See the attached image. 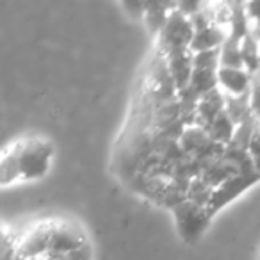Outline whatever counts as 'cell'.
Masks as SVG:
<instances>
[{
    "label": "cell",
    "instance_id": "6da1fadb",
    "mask_svg": "<svg viewBox=\"0 0 260 260\" xmlns=\"http://www.w3.org/2000/svg\"><path fill=\"white\" fill-rule=\"evenodd\" d=\"M55 148L41 136H25L8 143L0 159V182L11 185L16 182H32L50 171Z\"/></svg>",
    "mask_w": 260,
    "mask_h": 260
},
{
    "label": "cell",
    "instance_id": "7a4b0ae2",
    "mask_svg": "<svg viewBox=\"0 0 260 260\" xmlns=\"http://www.w3.org/2000/svg\"><path fill=\"white\" fill-rule=\"evenodd\" d=\"M194 23L189 16L175 9L168 18L166 25L162 27L159 34L155 36L157 45L155 50L162 55L173 54V52L191 50L192 40H194Z\"/></svg>",
    "mask_w": 260,
    "mask_h": 260
},
{
    "label": "cell",
    "instance_id": "3957f363",
    "mask_svg": "<svg viewBox=\"0 0 260 260\" xmlns=\"http://www.w3.org/2000/svg\"><path fill=\"white\" fill-rule=\"evenodd\" d=\"M89 244L86 228L80 223L66 217L50 219V241H48V258L59 260L68 253Z\"/></svg>",
    "mask_w": 260,
    "mask_h": 260
},
{
    "label": "cell",
    "instance_id": "277c9868",
    "mask_svg": "<svg viewBox=\"0 0 260 260\" xmlns=\"http://www.w3.org/2000/svg\"><path fill=\"white\" fill-rule=\"evenodd\" d=\"M171 214H173L178 235L182 237V241L189 242V244L198 241L209 228L210 221L214 219L207 210V207L198 205L187 198L178 205H175L171 209Z\"/></svg>",
    "mask_w": 260,
    "mask_h": 260
},
{
    "label": "cell",
    "instance_id": "5b68a950",
    "mask_svg": "<svg viewBox=\"0 0 260 260\" xmlns=\"http://www.w3.org/2000/svg\"><path fill=\"white\" fill-rule=\"evenodd\" d=\"M256 182H260V175L256 173V170L253 166L244 168L241 173L234 175L230 180H226L223 185H219V187L214 191L212 198H210L209 205H207L209 214L214 217L219 210H223L228 203H232L241 194H244L248 189L256 185Z\"/></svg>",
    "mask_w": 260,
    "mask_h": 260
},
{
    "label": "cell",
    "instance_id": "8992f818",
    "mask_svg": "<svg viewBox=\"0 0 260 260\" xmlns=\"http://www.w3.org/2000/svg\"><path fill=\"white\" fill-rule=\"evenodd\" d=\"M48 241H50V219H45L30 226L22 237H18V260L47 256Z\"/></svg>",
    "mask_w": 260,
    "mask_h": 260
},
{
    "label": "cell",
    "instance_id": "52a82bcc",
    "mask_svg": "<svg viewBox=\"0 0 260 260\" xmlns=\"http://www.w3.org/2000/svg\"><path fill=\"white\" fill-rule=\"evenodd\" d=\"M253 75L246 68L221 66L217 72V86L226 96H244L251 91Z\"/></svg>",
    "mask_w": 260,
    "mask_h": 260
},
{
    "label": "cell",
    "instance_id": "ba28073f",
    "mask_svg": "<svg viewBox=\"0 0 260 260\" xmlns=\"http://www.w3.org/2000/svg\"><path fill=\"white\" fill-rule=\"evenodd\" d=\"M166 59L168 70L171 73L175 86L178 89V94L182 91H185L191 82L192 72H194V52L192 50H182V52H173V54L164 55Z\"/></svg>",
    "mask_w": 260,
    "mask_h": 260
},
{
    "label": "cell",
    "instance_id": "9c48e42d",
    "mask_svg": "<svg viewBox=\"0 0 260 260\" xmlns=\"http://www.w3.org/2000/svg\"><path fill=\"white\" fill-rule=\"evenodd\" d=\"M228 40V29L217 23H207V25L196 27L194 40H192L191 50L194 54L209 50H221L224 41Z\"/></svg>",
    "mask_w": 260,
    "mask_h": 260
},
{
    "label": "cell",
    "instance_id": "30bf717a",
    "mask_svg": "<svg viewBox=\"0 0 260 260\" xmlns=\"http://www.w3.org/2000/svg\"><path fill=\"white\" fill-rule=\"evenodd\" d=\"M2 260H18V237L8 226L2 230Z\"/></svg>",
    "mask_w": 260,
    "mask_h": 260
},
{
    "label": "cell",
    "instance_id": "8fae6325",
    "mask_svg": "<svg viewBox=\"0 0 260 260\" xmlns=\"http://www.w3.org/2000/svg\"><path fill=\"white\" fill-rule=\"evenodd\" d=\"M248 155H249V160H251L253 168H255L256 173L260 175V121L256 123L255 130H253V134H251V139H249Z\"/></svg>",
    "mask_w": 260,
    "mask_h": 260
},
{
    "label": "cell",
    "instance_id": "7c38bea8",
    "mask_svg": "<svg viewBox=\"0 0 260 260\" xmlns=\"http://www.w3.org/2000/svg\"><path fill=\"white\" fill-rule=\"evenodd\" d=\"M249 102H251V109L255 118L260 119V66L255 73H253V82L251 91H249Z\"/></svg>",
    "mask_w": 260,
    "mask_h": 260
},
{
    "label": "cell",
    "instance_id": "4fadbf2b",
    "mask_svg": "<svg viewBox=\"0 0 260 260\" xmlns=\"http://www.w3.org/2000/svg\"><path fill=\"white\" fill-rule=\"evenodd\" d=\"M59 260H93V248H91V242L86 246H82V248L75 249V251L68 253V255H64Z\"/></svg>",
    "mask_w": 260,
    "mask_h": 260
},
{
    "label": "cell",
    "instance_id": "5bb4252c",
    "mask_svg": "<svg viewBox=\"0 0 260 260\" xmlns=\"http://www.w3.org/2000/svg\"><path fill=\"white\" fill-rule=\"evenodd\" d=\"M244 9H246V15H248L251 29L260 27V2H249V4H244Z\"/></svg>",
    "mask_w": 260,
    "mask_h": 260
},
{
    "label": "cell",
    "instance_id": "9a60e30c",
    "mask_svg": "<svg viewBox=\"0 0 260 260\" xmlns=\"http://www.w3.org/2000/svg\"><path fill=\"white\" fill-rule=\"evenodd\" d=\"M251 32H253V36H255L256 43H258V47H260V27H255V29H251Z\"/></svg>",
    "mask_w": 260,
    "mask_h": 260
},
{
    "label": "cell",
    "instance_id": "2e32d148",
    "mask_svg": "<svg viewBox=\"0 0 260 260\" xmlns=\"http://www.w3.org/2000/svg\"><path fill=\"white\" fill-rule=\"evenodd\" d=\"M25 260H52V258H48V256H41V258H25Z\"/></svg>",
    "mask_w": 260,
    "mask_h": 260
},
{
    "label": "cell",
    "instance_id": "e0dca14e",
    "mask_svg": "<svg viewBox=\"0 0 260 260\" xmlns=\"http://www.w3.org/2000/svg\"><path fill=\"white\" fill-rule=\"evenodd\" d=\"M258 260H260V256H258Z\"/></svg>",
    "mask_w": 260,
    "mask_h": 260
}]
</instances>
